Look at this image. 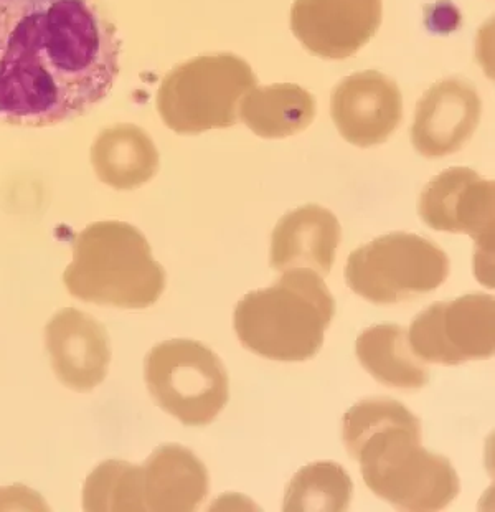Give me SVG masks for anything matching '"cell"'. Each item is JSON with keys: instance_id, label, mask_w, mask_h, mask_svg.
<instances>
[{"instance_id": "20", "label": "cell", "mask_w": 495, "mask_h": 512, "mask_svg": "<svg viewBox=\"0 0 495 512\" xmlns=\"http://www.w3.org/2000/svg\"><path fill=\"white\" fill-rule=\"evenodd\" d=\"M83 508L90 512H144V468L104 461L85 483Z\"/></svg>"}, {"instance_id": "18", "label": "cell", "mask_w": 495, "mask_h": 512, "mask_svg": "<svg viewBox=\"0 0 495 512\" xmlns=\"http://www.w3.org/2000/svg\"><path fill=\"white\" fill-rule=\"evenodd\" d=\"M240 118L260 138H288L311 126L316 101L294 83L253 88L243 96Z\"/></svg>"}, {"instance_id": "10", "label": "cell", "mask_w": 495, "mask_h": 512, "mask_svg": "<svg viewBox=\"0 0 495 512\" xmlns=\"http://www.w3.org/2000/svg\"><path fill=\"white\" fill-rule=\"evenodd\" d=\"M382 24V0H296L291 30L302 47L326 60L359 52Z\"/></svg>"}, {"instance_id": "12", "label": "cell", "mask_w": 495, "mask_h": 512, "mask_svg": "<svg viewBox=\"0 0 495 512\" xmlns=\"http://www.w3.org/2000/svg\"><path fill=\"white\" fill-rule=\"evenodd\" d=\"M481 111V98L467 81L451 78L431 86L416 106L413 146L428 159L461 151L476 133Z\"/></svg>"}, {"instance_id": "9", "label": "cell", "mask_w": 495, "mask_h": 512, "mask_svg": "<svg viewBox=\"0 0 495 512\" xmlns=\"http://www.w3.org/2000/svg\"><path fill=\"white\" fill-rule=\"evenodd\" d=\"M418 212L433 230L466 233L476 242L474 270L494 252L495 185L469 167H451L421 192Z\"/></svg>"}, {"instance_id": "6", "label": "cell", "mask_w": 495, "mask_h": 512, "mask_svg": "<svg viewBox=\"0 0 495 512\" xmlns=\"http://www.w3.org/2000/svg\"><path fill=\"white\" fill-rule=\"evenodd\" d=\"M443 248L416 233L393 232L352 252L345 280L372 304L388 306L420 298L448 280Z\"/></svg>"}, {"instance_id": "15", "label": "cell", "mask_w": 495, "mask_h": 512, "mask_svg": "<svg viewBox=\"0 0 495 512\" xmlns=\"http://www.w3.org/2000/svg\"><path fill=\"white\" fill-rule=\"evenodd\" d=\"M142 468L146 511L192 512L207 498V468L185 446H159Z\"/></svg>"}, {"instance_id": "19", "label": "cell", "mask_w": 495, "mask_h": 512, "mask_svg": "<svg viewBox=\"0 0 495 512\" xmlns=\"http://www.w3.org/2000/svg\"><path fill=\"white\" fill-rule=\"evenodd\" d=\"M354 483L334 461H319L297 471L284 494L286 512H342L352 501Z\"/></svg>"}, {"instance_id": "13", "label": "cell", "mask_w": 495, "mask_h": 512, "mask_svg": "<svg viewBox=\"0 0 495 512\" xmlns=\"http://www.w3.org/2000/svg\"><path fill=\"white\" fill-rule=\"evenodd\" d=\"M47 349L58 379L76 392H90L103 382L111 361L109 337L90 314L66 308L48 323Z\"/></svg>"}, {"instance_id": "8", "label": "cell", "mask_w": 495, "mask_h": 512, "mask_svg": "<svg viewBox=\"0 0 495 512\" xmlns=\"http://www.w3.org/2000/svg\"><path fill=\"white\" fill-rule=\"evenodd\" d=\"M411 351L420 361L459 366L491 359L495 352V299L466 294L434 303L416 316L408 329Z\"/></svg>"}, {"instance_id": "3", "label": "cell", "mask_w": 495, "mask_h": 512, "mask_svg": "<svg viewBox=\"0 0 495 512\" xmlns=\"http://www.w3.org/2000/svg\"><path fill=\"white\" fill-rule=\"evenodd\" d=\"M335 314V299L309 268L284 271L266 290L236 304L235 331L243 347L269 361L304 362L321 351Z\"/></svg>"}, {"instance_id": "5", "label": "cell", "mask_w": 495, "mask_h": 512, "mask_svg": "<svg viewBox=\"0 0 495 512\" xmlns=\"http://www.w3.org/2000/svg\"><path fill=\"white\" fill-rule=\"evenodd\" d=\"M258 78L243 58L217 53L180 63L165 75L157 93V111L177 134H200L231 128L238 105Z\"/></svg>"}, {"instance_id": "2", "label": "cell", "mask_w": 495, "mask_h": 512, "mask_svg": "<svg viewBox=\"0 0 495 512\" xmlns=\"http://www.w3.org/2000/svg\"><path fill=\"white\" fill-rule=\"evenodd\" d=\"M342 440L373 494L400 511H441L459 494L451 461L421 448V422L387 397L362 400L342 418Z\"/></svg>"}, {"instance_id": "7", "label": "cell", "mask_w": 495, "mask_h": 512, "mask_svg": "<svg viewBox=\"0 0 495 512\" xmlns=\"http://www.w3.org/2000/svg\"><path fill=\"white\" fill-rule=\"evenodd\" d=\"M144 375L154 402L187 427L212 423L230 399V379L222 359L192 339H172L152 347Z\"/></svg>"}, {"instance_id": "4", "label": "cell", "mask_w": 495, "mask_h": 512, "mask_svg": "<svg viewBox=\"0 0 495 512\" xmlns=\"http://www.w3.org/2000/svg\"><path fill=\"white\" fill-rule=\"evenodd\" d=\"M63 283L71 296L86 303L144 309L161 298L165 271L136 227L109 220L76 235Z\"/></svg>"}, {"instance_id": "17", "label": "cell", "mask_w": 495, "mask_h": 512, "mask_svg": "<svg viewBox=\"0 0 495 512\" xmlns=\"http://www.w3.org/2000/svg\"><path fill=\"white\" fill-rule=\"evenodd\" d=\"M360 364L380 384L395 389H423L429 369L413 354L408 329L378 324L365 329L355 342Z\"/></svg>"}, {"instance_id": "1", "label": "cell", "mask_w": 495, "mask_h": 512, "mask_svg": "<svg viewBox=\"0 0 495 512\" xmlns=\"http://www.w3.org/2000/svg\"><path fill=\"white\" fill-rule=\"evenodd\" d=\"M121 40L98 0H0V123L45 128L108 98Z\"/></svg>"}, {"instance_id": "16", "label": "cell", "mask_w": 495, "mask_h": 512, "mask_svg": "<svg viewBox=\"0 0 495 512\" xmlns=\"http://www.w3.org/2000/svg\"><path fill=\"white\" fill-rule=\"evenodd\" d=\"M91 164L99 181L113 189L132 190L156 176L159 152L144 129L116 124L99 133L91 149Z\"/></svg>"}, {"instance_id": "11", "label": "cell", "mask_w": 495, "mask_h": 512, "mask_svg": "<svg viewBox=\"0 0 495 512\" xmlns=\"http://www.w3.org/2000/svg\"><path fill=\"white\" fill-rule=\"evenodd\" d=\"M330 114L347 143L378 146L400 126L403 98L392 78L368 70L347 76L335 86Z\"/></svg>"}, {"instance_id": "14", "label": "cell", "mask_w": 495, "mask_h": 512, "mask_svg": "<svg viewBox=\"0 0 495 512\" xmlns=\"http://www.w3.org/2000/svg\"><path fill=\"white\" fill-rule=\"evenodd\" d=\"M342 230L329 209L304 205L279 220L271 235L269 263L276 271L309 268L321 276L334 266Z\"/></svg>"}]
</instances>
